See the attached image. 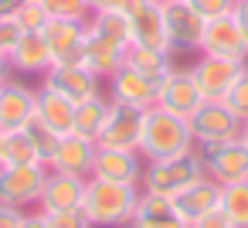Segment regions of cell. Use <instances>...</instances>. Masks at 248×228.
Returning <instances> with one entry per match:
<instances>
[{
	"label": "cell",
	"mask_w": 248,
	"mask_h": 228,
	"mask_svg": "<svg viewBox=\"0 0 248 228\" xmlns=\"http://www.w3.org/2000/svg\"><path fill=\"white\" fill-rule=\"evenodd\" d=\"M140 201V184H119L102 177H85L82 211L92 221V228H126L133 221Z\"/></svg>",
	"instance_id": "obj_1"
},
{
	"label": "cell",
	"mask_w": 248,
	"mask_h": 228,
	"mask_svg": "<svg viewBox=\"0 0 248 228\" xmlns=\"http://www.w3.org/2000/svg\"><path fill=\"white\" fill-rule=\"evenodd\" d=\"M187 150H194L190 123L163 106H150L146 123H143V140H140V157L143 160H167V157H177Z\"/></svg>",
	"instance_id": "obj_2"
},
{
	"label": "cell",
	"mask_w": 248,
	"mask_h": 228,
	"mask_svg": "<svg viewBox=\"0 0 248 228\" xmlns=\"http://www.w3.org/2000/svg\"><path fill=\"white\" fill-rule=\"evenodd\" d=\"M197 177H204V160L197 157V150H187V153H177L167 160H146L143 177H140V191L173 197L184 187H190Z\"/></svg>",
	"instance_id": "obj_3"
},
{
	"label": "cell",
	"mask_w": 248,
	"mask_h": 228,
	"mask_svg": "<svg viewBox=\"0 0 248 228\" xmlns=\"http://www.w3.org/2000/svg\"><path fill=\"white\" fill-rule=\"evenodd\" d=\"M48 167L45 163H0V204L21 211L38 208Z\"/></svg>",
	"instance_id": "obj_4"
},
{
	"label": "cell",
	"mask_w": 248,
	"mask_h": 228,
	"mask_svg": "<svg viewBox=\"0 0 248 228\" xmlns=\"http://www.w3.org/2000/svg\"><path fill=\"white\" fill-rule=\"evenodd\" d=\"M194 150L204 160V174L214 177L217 184H234L248 177V147L238 136L217 143H194Z\"/></svg>",
	"instance_id": "obj_5"
},
{
	"label": "cell",
	"mask_w": 248,
	"mask_h": 228,
	"mask_svg": "<svg viewBox=\"0 0 248 228\" xmlns=\"http://www.w3.org/2000/svg\"><path fill=\"white\" fill-rule=\"evenodd\" d=\"M160 7H163V28H167L170 51L173 55L177 51H187V55L201 51V34H204L207 21L194 11L190 0H167V4H160Z\"/></svg>",
	"instance_id": "obj_6"
},
{
	"label": "cell",
	"mask_w": 248,
	"mask_h": 228,
	"mask_svg": "<svg viewBox=\"0 0 248 228\" xmlns=\"http://www.w3.org/2000/svg\"><path fill=\"white\" fill-rule=\"evenodd\" d=\"M109 102H112V99H109ZM143 123H146V109H140V106H126V102H112V106H109V119H106L102 136H99V147L140 150Z\"/></svg>",
	"instance_id": "obj_7"
},
{
	"label": "cell",
	"mask_w": 248,
	"mask_h": 228,
	"mask_svg": "<svg viewBox=\"0 0 248 228\" xmlns=\"http://www.w3.org/2000/svg\"><path fill=\"white\" fill-rule=\"evenodd\" d=\"M41 34L55 55V65H85V21L48 17Z\"/></svg>",
	"instance_id": "obj_8"
},
{
	"label": "cell",
	"mask_w": 248,
	"mask_h": 228,
	"mask_svg": "<svg viewBox=\"0 0 248 228\" xmlns=\"http://www.w3.org/2000/svg\"><path fill=\"white\" fill-rule=\"evenodd\" d=\"M194 143H217V140H234L241 133V119L221 102V99H204L201 109L187 119Z\"/></svg>",
	"instance_id": "obj_9"
},
{
	"label": "cell",
	"mask_w": 248,
	"mask_h": 228,
	"mask_svg": "<svg viewBox=\"0 0 248 228\" xmlns=\"http://www.w3.org/2000/svg\"><path fill=\"white\" fill-rule=\"evenodd\" d=\"M201 102H204V92H201L194 72L173 65V72H170V75L160 82V89H156V106H163V109H170V113L190 119V116L201 109Z\"/></svg>",
	"instance_id": "obj_10"
},
{
	"label": "cell",
	"mask_w": 248,
	"mask_h": 228,
	"mask_svg": "<svg viewBox=\"0 0 248 228\" xmlns=\"http://www.w3.org/2000/svg\"><path fill=\"white\" fill-rule=\"evenodd\" d=\"M41 85L68 96L75 106L92 99V96H102V79L92 68H85V65H51L41 75Z\"/></svg>",
	"instance_id": "obj_11"
},
{
	"label": "cell",
	"mask_w": 248,
	"mask_h": 228,
	"mask_svg": "<svg viewBox=\"0 0 248 228\" xmlns=\"http://www.w3.org/2000/svg\"><path fill=\"white\" fill-rule=\"evenodd\" d=\"M197 55H214V58H231V62H248V41L241 38L238 24L231 14L211 17L201 34V51Z\"/></svg>",
	"instance_id": "obj_12"
},
{
	"label": "cell",
	"mask_w": 248,
	"mask_h": 228,
	"mask_svg": "<svg viewBox=\"0 0 248 228\" xmlns=\"http://www.w3.org/2000/svg\"><path fill=\"white\" fill-rule=\"evenodd\" d=\"M106 85H109V99H112V102H126V106H140V109L156 106V89H160V82L140 75V72L129 68L126 62L106 79Z\"/></svg>",
	"instance_id": "obj_13"
},
{
	"label": "cell",
	"mask_w": 248,
	"mask_h": 228,
	"mask_svg": "<svg viewBox=\"0 0 248 228\" xmlns=\"http://www.w3.org/2000/svg\"><path fill=\"white\" fill-rule=\"evenodd\" d=\"M170 204H173V214H177L184 225H194V221L204 218L207 211L221 208V184L204 174V177H197L190 187H184L180 194H173Z\"/></svg>",
	"instance_id": "obj_14"
},
{
	"label": "cell",
	"mask_w": 248,
	"mask_h": 228,
	"mask_svg": "<svg viewBox=\"0 0 248 228\" xmlns=\"http://www.w3.org/2000/svg\"><path fill=\"white\" fill-rule=\"evenodd\" d=\"M143 157L140 150H116V147H95V160H92V174L89 177H102V180H119V184H140L143 177Z\"/></svg>",
	"instance_id": "obj_15"
},
{
	"label": "cell",
	"mask_w": 248,
	"mask_h": 228,
	"mask_svg": "<svg viewBox=\"0 0 248 228\" xmlns=\"http://www.w3.org/2000/svg\"><path fill=\"white\" fill-rule=\"evenodd\" d=\"M34 99H38V85H28L21 79H7L0 85V133L21 130L34 116Z\"/></svg>",
	"instance_id": "obj_16"
},
{
	"label": "cell",
	"mask_w": 248,
	"mask_h": 228,
	"mask_svg": "<svg viewBox=\"0 0 248 228\" xmlns=\"http://www.w3.org/2000/svg\"><path fill=\"white\" fill-rule=\"evenodd\" d=\"M82 194H85V177L48 167V177H45V187H41V197H38V211L51 214V211L82 208Z\"/></svg>",
	"instance_id": "obj_17"
},
{
	"label": "cell",
	"mask_w": 248,
	"mask_h": 228,
	"mask_svg": "<svg viewBox=\"0 0 248 228\" xmlns=\"http://www.w3.org/2000/svg\"><path fill=\"white\" fill-rule=\"evenodd\" d=\"M241 65H245V62L214 58V55H197V62L190 65V72H194V79H197L204 99H221V96L228 92V85L234 82V75H238Z\"/></svg>",
	"instance_id": "obj_18"
},
{
	"label": "cell",
	"mask_w": 248,
	"mask_h": 228,
	"mask_svg": "<svg viewBox=\"0 0 248 228\" xmlns=\"http://www.w3.org/2000/svg\"><path fill=\"white\" fill-rule=\"evenodd\" d=\"M7 62H11V68L17 75H38L41 79L55 65V55H51V48H48V41H45L41 31H24Z\"/></svg>",
	"instance_id": "obj_19"
},
{
	"label": "cell",
	"mask_w": 248,
	"mask_h": 228,
	"mask_svg": "<svg viewBox=\"0 0 248 228\" xmlns=\"http://www.w3.org/2000/svg\"><path fill=\"white\" fill-rule=\"evenodd\" d=\"M95 147L92 140L78 136V133H65L58 140V150L55 157L48 160L51 170H65V174H78V177H89L92 174V160H95Z\"/></svg>",
	"instance_id": "obj_20"
},
{
	"label": "cell",
	"mask_w": 248,
	"mask_h": 228,
	"mask_svg": "<svg viewBox=\"0 0 248 228\" xmlns=\"http://www.w3.org/2000/svg\"><path fill=\"white\" fill-rule=\"evenodd\" d=\"M123 62H126V48L102 38L99 31H92L85 24V68H92L99 79H109Z\"/></svg>",
	"instance_id": "obj_21"
},
{
	"label": "cell",
	"mask_w": 248,
	"mask_h": 228,
	"mask_svg": "<svg viewBox=\"0 0 248 228\" xmlns=\"http://www.w3.org/2000/svg\"><path fill=\"white\" fill-rule=\"evenodd\" d=\"M34 113L55 130V133H72V126H75V102L68 99V96H62V92H55V89H45V85H38V99H34Z\"/></svg>",
	"instance_id": "obj_22"
},
{
	"label": "cell",
	"mask_w": 248,
	"mask_h": 228,
	"mask_svg": "<svg viewBox=\"0 0 248 228\" xmlns=\"http://www.w3.org/2000/svg\"><path fill=\"white\" fill-rule=\"evenodd\" d=\"M129 24H133V45H150V48H167L170 51L160 0H150V4H143L136 14H129Z\"/></svg>",
	"instance_id": "obj_23"
},
{
	"label": "cell",
	"mask_w": 248,
	"mask_h": 228,
	"mask_svg": "<svg viewBox=\"0 0 248 228\" xmlns=\"http://www.w3.org/2000/svg\"><path fill=\"white\" fill-rule=\"evenodd\" d=\"M126 65L136 68L140 75L153 79V82H163V79L173 72V51H167V48H150V45H129V48H126Z\"/></svg>",
	"instance_id": "obj_24"
},
{
	"label": "cell",
	"mask_w": 248,
	"mask_h": 228,
	"mask_svg": "<svg viewBox=\"0 0 248 228\" xmlns=\"http://www.w3.org/2000/svg\"><path fill=\"white\" fill-rule=\"evenodd\" d=\"M109 106H112L109 96H92V99L78 102V106H75V126H72V133H78V136L99 143L102 126H106V119H109Z\"/></svg>",
	"instance_id": "obj_25"
},
{
	"label": "cell",
	"mask_w": 248,
	"mask_h": 228,
	"mask_svg": "<svg viewBox=\"0 0 248 228\" xmlns=\"http://www.w3.org/2000/svg\"><path fill=\"white\" fill-rule=\"evenodd\" d=\"M85 24L92 31H99L102 38L123 45V48L133 45V24H129V14H123V11H92Z\"/></svg>",
	"instance_id": "obj_26"
},
{
	"label": "cell",
	"mask_w": 248,
	"mask_h": 228,
	"mask_svg": "<svg viewBox=\"0 0 248 228\" xmlns=\"http://www.w3.org/2000/svg\"><path fill=\"white\" fill-rule=\"evenodd\" d=\"M221 211L234 228H248V177L234 184H221Z\"/></svg>",
	"instance_id": "obj_27"
},
{
	"label": "cell",
	"mask_w": 248,
	"mask_h": 228,
	"mask_svg": "<svg viewBox=\"0 0 248 228\" xmlns=\"http://www.w3.org/2000/svg\"><path fill=\"white\" fill-rule=\"evenodd\" d=\"M21 130L28 133V140L34 143V150H38L41 163L48 167V160H51V157H55V150H58V140H62V133H55V130H51V126H48V123H45L38 113H34V116H31V119L21 126Z\"/></svg>",
	"instance_id": "obj_28"
},
{
	"label": "cell",
	"mask_w": 248,
	"mask_h": 228,
	"mask_svg": "<svg viewBox=\"0 0 248 228\" xmlns=\"http://www.w3.org/2000/svg\"><path fill=\"white\" fill-rule=\"evenodd\" d=\"M0 163H41L34 143L28 140L24 130H11L4 133V153H0Z\"/></svg>",
	"instance_id": "obj_29"
},
{
	"label": "cell",
	"mask_w": 248,
	"mask_h": 228,
	"mask_svg": "<svg viewBox=\"0 0 248 228\" xmlns=\"http://www.w3.org/2000/svg\"><path fill=\"white\" fill-rule=\"evenodd\" d=\"M173 214V204L170 197L163 194H153V191H140V201H136V211H133V221L129 225H146V221H163Z\"/></svg>",
	"instance_id": "obj_30"
},
{
	"label": "cell",
	"mask_w": 248,
	"mask_h": 228,
	"mask_svg": "<svg viewBox=\"0 0 248 228\" xmlns=\"http://www.w3.org/2000/svg\"><path fill=\"white\" fill-rule=\"evenodd\" d=\"M221 102H224L241 123L248 119V62L238 68V75H234V82L228 85V92L221 96Z\"/></svg>",
	"instance_id": "obj_31"
},
{
	"label": "cell",
	"mask_w": 248,
	"mask_h": 228,
	"mask_svg": "<svg viewBox=\"0 0 248 228\" xmlns=\"http://www.w3.org/2000/svg\"><path fill=\"white\" fill-rule=\"evenodd\" d=\"M41 7L48 11V17H72V21H89L92 14L89 0H41Z\"/></svg>",
	"instance_id": "obj_32"
},
{
	"label": "cell",
	"mask_w": 248,
	"mask_h": 228,
	"mask_svg": "<svg viewBox=\"0 0 248 228\" xmlns=\"http://www.w3.org/2000/svg\"><path fill=\"white\" fill-rule=\"evenodd\" d=\"M14 21L21 24V31H41L48 24V11L41 7V0H21L14 11Z\"/></svg>",
	"instance_id": "obj_33"
},
{
	"label": "cell",
	"mask_w": 248,
	"mask_h": 228,
	"mask_svg": "<svg viewBox=\"0 0 248 228\" xmlns=\"http://www.w3.org/2000/svg\"><path fill=\"white\" fill-rule=\"evenodd\" d=\"M45 214V211H41ZM48 218V225L51 228H92V221L85 218V211L82 208H68V211H51V214H45Z\"/></svg>",
	"instance_id": "obj_34"
},
{
	"label": "cell",
	"mask_w": 248,
	"mask_h": 228,
	"mask_svg": "<svg viewBox=\"0 0 248 228\" xmlns=\"http://www.w3.org/2000/svg\"><path fill=\"white\" fill-rule=\"evenodd\" d=\"M21 24L14 21V17H0V55L4 58H11V51L17 48V41H21Z\"/></svg>",
	"instance_id": "obj_35"
},
{
	"label": "cell",
	"mask_w": 248,
	"mask_h": 228,
	"mask_svg": "<svg viewBox=\"0 0 248 228\" xmlns=\"http://www.w3.org/2000/svg\"><path fill=\"white\" fill-rule=\"evenodd\" d=\"M194 4V11L204 17V21H211V17H221V14H231V7H234V0H190Z\"/></svg>",
	"instance_id": "obj_36"
},
{
	"label": "cell",
	"mask_w": 248,
	"mask_h": 228,
	"mask_svg": "<svg viewBox=\"0 0 248 228\" xmlns=\"http://www.w3.org/2000/svg\"><path fill=\"white\" fill-rule=\"evenodd\" d=\"M143 4H150V0H89L92 11H123V14H136Z\"/></svg>",
	"instance_id": "obj_37"
},
{
	"label": "cell",
	"mask_w": 248,
	"mask_h": 228,
	"mask_svg": "<svg viewBox=\"0 0 248 228\" xmlns=\"http://www.w3.org/2000/svg\"><path fill=\"white\" fill-rule=\"evenodd\" d=\"M190 228H234V225L228 221V214H224L221 208H214V211H207L204 218H197Z\"/></svg>",
	"instance_id": "obj_38"
},
{
	"label": "cell",
	"mask_w": 248,
	"mask_h": 228,
	"mask_svg": "<svg viewBox=\"0 0 248 228\" xmlns=\"http://www.w3.org/2000/svg\"><path fill=\"white\" fill-rule=\"evenodd\" d=\"M21 221H24V211L21 208L0 204V228H21Z\"/></svg>",
	"instance_id": "obj_39"
},
{
	"label": "cell",
	"mask_w": 248,
	"mask_h": 228,
	"mask_svg": "<svg viewBox=\"0 0 248 228\" xmlns=\"http://www.w3.org/2000/svg\"><path fill=\"white\" fill-rule=\"evenodd\" d=\"M231 17L241 31V38L248 41V0H234V7H231Z\"/></svg>",
	"instance_id": "obj_40"
},
{
	"label": "cell",
	"mask_w": 248,
	"mask_h": 228,
	"mask_svg": "<svg viewBox=\"0 0 248 228\" xmlns=\"http://www.w3.org/2000/svg\"><path fill=\"white\" fill-rule=\"evenodd\" d=\"M21 228H51V225H48V218H45L38 208H31V211H24V221H21Z\"/></svg>",
	"instance_id": "obj_41"
},
{
	"label": "cell",
	"mask_w": 248,
	"mask_h": 228,
	"mask_svg": "<svg viewBox=\"0 0 248 228\" xmlns=\"http://www.w3.org/2000/svg\"><path fill=\"white\" fill-rule=\"evenodd\" d=\"M129 228H190V225H184L177 214H170L163 221H146V225H129Z\"/></svg>",
	"instance_id": "obj_42"
},
{
	"label": "cell",
	"mask_w": 248,
	"mask_h": 228,
	"mask_svg": "<svg viewBox=\"0 0 248 228\" xmlns=\"http://www.w3.org/2000/svg\"><path fill=\"white\" fill-rule=\"evenodd\" d=\"M17 4H21V0H0V17H14Z\"/></svg>",
	"instance_id": "obj_43"
},
{
	"label": "cell",
	"mask_w": 248,
	"mask_h": 228,
	"mask_svg": "<svg viewBox=\"0 0 248 228\" xmlns=\"http://www.w3.org/2000/svg\"><path fill=\"white\" fill-rule=\"evenodd\" d=\"M11 75H14V68H11V62H7L4 55H0V85H4V82H7Z\"/></svg>",
	"instance_id": "obj_44"
},
{
	"label": "cell",
	"mask_w": 248,
	"mask_h": 228,
	"mask_svg": "<svg viewBox=\"0 0 248 228\" xmlns=\"http://www.w3.org/2000/svg\"><path fill=\"white\" fill-rule=\"evenodd\" d=\"M238 140H241V143H245V147H248V119H245V123H241V133H238Z\"/></svg>",
	"instance_id": "obj_45"
},
{
	"label": "cell",
	"mask_w": 248,
	"mask_h": 228,
	"mask_svg": "<svg viewBox=\"0 0 248 228\" xmlns=\"http://www.w3.org/2000/svg\"><path fill=\"white\" fill-rule=\"evenodd\" d=\"M0 153H4V133H0Z\"/></svg>",
	"instance_id": "obj_46"
},
{
	"label": "cell",
	"mask_w": 248,
	"mask_h": 228,
	"mask_svg": "<svg viewBox=\"0 0 248 228\" xmlns=\"http://www.w3.org/2000/svg\"><path fill=\"white\" fill-rule=\"evenodd\" d=\"M160 4H167V0H160Z\"/></svg>",
	"instance_id": "obj_47"
}]
</instances>
